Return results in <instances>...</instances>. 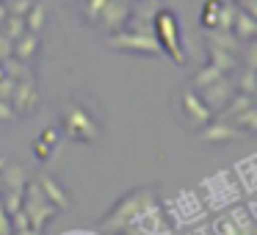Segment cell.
<instances>
[{
	"instance_id": "obj_1",
	"label": "cell",
	"mask_w": 257,
	"mask_h": 235,
	"mask_svg": "<svg viewBox=\"0 0 257 235\" xmlns=\"http://www.w3.org/2000/svg\"><path fill=\"white\" fill-rule=\"evenodd\" d=\"M23 205H25V216H28L31 229H36V232H39V229L45 227L47 218L56 216V205H53V202L45 196V191H42V185H39V183L25 185Z\"/></svg>"
},
{
	"instance_id": "obj_2",
	"label": "cell",
	"mask_w": 257,
	"mask_h": 235,
	"mask_svg": "<svg viewBox=\"0 0 257 235\" xmlns=\"http://www.w3.org/2000/svg\"><path fill=\"white\" fill-rule=\"evenodd\" d=\"M64 125H67V133L72 139H80V141H91L97 136V125L89 119V113L83 108H69L67 116H64Z\"/></svg>"
},
{
	"instance_id": "obj_3",
	"label": "cell",
	"mask_w": 257,
	"mask_h": 235,
	"mask_svg": "<svg viewBox=\"0 0 257 235\" xmlns=\"http://www.w3.org/2000/svg\"><path fill=\"white\" fill-rule=\"evenodd\" d=\"M3 177H6V188H9V196H6V207L9 213L20 210L23 207V194H25V172L20 166H3Z\"/></svg>"
},
{
	"instance_id": "obj_4",
	"label": "cell",
	"mask_w": 257,
	"mask_h": 235,
	"mask_svg": "<svg viewBox=\"0 0 257 235\" xmlns=\"http://www.w3.org/2000/svg\"><path fill=\"white\" fill-rule=\"evenodd\" d=\"M155 28H158V34L163 36V42H166V50L174 56V61L177 64H183L185 58H183V53H180V47H177V25H174V17L169 12H161L155 17Z\"/></svg>"
},
{
	"instance_id": "obj_5",
	"label": "cell",
	"mask_w": 257,
	"mask_h": 235,
	"mask_svg": "<svg viewBox=\"0 0 257 235\" xmlns=\"http://www.w3.org/2000/svg\"><path fill=\"white\" fill-rule=\"evenodd\" d=\"M111 45L127 47V50H141V53H158L155 36H144V34H122L119 39H111Z\"/></svg>"
},
{
	"instance_id": "obj_6",
	"label": "cell",
	"mask_w": 257,
	"mask_h": 235,
	"mask_svg": "<svg viewBox=\"0 0 257 235\" xmlns=\"http://www.w3.org/2000/svg\"><path fill=\"white\" fill-rule=\"evenodd\" d=\"M12 102L17 105V111H20V113H28V111H34V105H36L34 80H31V78H23V80H17V89H14V94H12Z\"/></svg>"
},
{
	"instance_id": "obj_7",
	"label": "cell",
	"mask_w": 257,
	"mask_h": 235,
	"mask_svg": "<svg viewBox=\"0 0 257 235\" xmlns=\"http://www.w3.org/2000/svg\"><path fill=\"white\" fill-rule=\"evenodd\" d=\"M183 102H185V111H188L191 122H194L196 128H199V125H207V122H210V108L202 105V100L194 94V91H185V94H183Z\"/></svg>"
},
{
	"instance_id": "obj_8",
	"label": "cell",
	"mask_w": 257,
	"mask_h": 235,
	"mask_svg": "<svg viewBox=\"0 0 257 235\" xmlns=\"http://www.w3.org/2000/svg\"><path fill=\"white\" fill-rule=\"evenodd\" d=\"M36 47H39V36H36L34 31H25L23 36L14 39V58H20V61L28 64L31 56L36 53Z\"/></svg>"
},
{
	"instance_id": "obj_9",
	"label": "cell",
	"mask_w": 257,
	"mask_h": 235,
	"mask_svg": "<svg viewBox=\"0 0 257 235\" xmlns=\"http://www.w3.org/2000/svg\"><path fill=\"white\" fill-rule=\"evenodd\" d=\"M229 97H232V86H229V80L218 78L216 83H210L205 89V100L210 102V105H227Z\"/></svg>"
},
{
	"instance_id": "obj_10",
	"label": "cell",
	"mask_w": 257,
	"mask_h": 235,
	"mask_svg": "<svg viewBox=\"0 0 257 235\" xmlns=\"http://www.w3.org/2000/svg\"><path fill=\"white\" fill-rule=\"evenodd\" d=\"M39 185H42V191H45V196H47V199H50L56 207H69V196L61 191V185H58L56 180L39 177Z\"/></svg>"
},
{
	"instance_id": "obj_11",
	"label": "cell",
	"mask_w": 257,
	"mask_h": 235,
	"mask_svg": "<svg viewBox=\"0 0 257 235\" xmlns=\"http://www.w3.org/2000/svg\"><path fill=\"white\" fill-rule=\"evenodd\" d=\"M100 20H102V25H105V28L116 31L119 25L127 20V9H124V6H113V3H111V6H102Z\"/></svg>"
},
{
	"instance_id": "obj_12",
	"label": "cell",
	"mask_w": 257,
	"mask_h": 235,
	"mask_svg": "<svg viewBox=\"0 0 257 235\" xmlns=\"http://www.w3.org/2000/svg\"><path fill=\"white\" fill-rule=\"evenodd\" d=\"M232 25H235V34H238L240 39H251V36H257V20L249 17L246 12H238V14H235Z\"/></svg>"
},
{
	"instance_id": "obj_13",
	"label": "cell",
	"mask_w": 257,
	"mask_h": 235,
	"mask_svg": "<svg viewBox=\"0 0 257 235\" xmlns=\"http://www.w3.org/2000/svg\"><path fill=\"white\" fill-rule=\"evenodd\" d=\"M235 130L229 125L218 122V125H207V130L202 133V141H227V139H235Z\"/></svg>"
},
{
	"instance_id": "obj_14",
	"label": "cell",
	"mask_w": 257,
	"mask_h": 235,
	"mask_svg": "<svg viewBox=\"0 0 257 235\" xmlns=\"http://www.w3.org/2000/svg\"><path fill=\"white\" fill-rule=\"evenodd\" d=\"M218 78H224V72L216 67V64H210V67H205L202 72H196L194 83H196V89H207V86H210V83H216Z\"/></svg>"
},
{
	"instance_id": "obj_15",
	"label": "cell",
	"mask_w": 257,
	"mask_h": 235,
	"mask_svg": "<svg viewBox=\"0 0 257 235\" xmlns=\"http://www.w3.org/2000/svg\"><path fill=\"white\" fill-rule=\"evenodd\" d=\"M3 25H6V31H3V34H6L9 39H17V36H23L25 31H28V25H25V17H20V14H9Z\"/></svg>"
},
{
	"instance_id": "obj_16",
	"label": "cell",
	"mask_w": 257,
	"mask_h": 235,
	"mask_svg": "<svg viewBox=\"0 0 257 235\" xmlns=\"http://www.w3.org/2000/svg\"><path fill=\"white\" fill-rule=\"evenodd\" d=\"M210 56H213V64H216L221 72H227V69L235 67V56H232L229 50H221V47L210 45Z\"/></svg>"
},
{
	"instance_id": "obj_17",
	"label": "cell",
	"mask_w": 257,
	"mask_h": 235,
	"mask_svg": "<svg viewBox=\"0 0 257 235\" xmlns=\"http://www.w3.org/2000/svg\"><path fill=\"white\" fill-rule=\"evenodd\" d=\"M25 25H28V31L39 34V28L45 25V12H42V6H36L34 12H28V17H25Z\"/></svg>"
},
{
	"instance_id": "obj_18",
	"label": "cell",
	"mask_w": 257,
	"mask_h": 235,
	"mask_svg": "<svg viewBox=\"0 0 257 235\" xmlns=\"http://www.w3.org/2000/svg\"><path fill=\"white\" fill-rule=\"evenodd\" d=\"M14 89H17V80L14 78H0V100H9L12 102V94H14Z\"/></svg>"
},
{
	"instance_id": "obj_19",
	"label": "cell",
	"mask_w": 257,
	"mask_h": 235,
	"mask_svg": "<svg viewBox=\"0 0 257 235\" xmlns=\"http://www.w3.org/2000/svg\"><path fill=\"white\" fill-rule=\"evenodd\" d=\"M238 122L246 125V128H251V130H257V108L251 105V108H246L243 113H238Z\"/></svg>"
},
{
	"instance_id": "obj_20",
	"label": "cell",
	"mask_w": 257,
	"mask_h": 235,
	"mask_svg": "<svg viewBox=\"0 0 257 235\" xmlns=\"http://www.w3.org/2000/svg\"><path fill=\"white\" fill-rule=\"evenodd\" d=\"M240 89H243V94H251V91L257 89V72L254 69H246L243 80H240Z\"/></svg>"
},
{
	"instance_id": "obj_21",
	"label": "cell",
	"mask_w": 257,
	"mask_h": 235,
	"mask_svg": "<svg viewBox=\"0 0 257 235\" xmlns=\"http://www.w3.org/2000/svg\"><path fill=\"white\" fill-rule=\"evenodd\" d=\"M9 56H14V39H9L6 34H0V61H6Z\"/></svg>"
},
{
	"instance_id": "obj_22",
	"label": "cell",
	"mask_w": 257,
	"mask_h": 235,
	"mask_svg": "<svg viewBox=\"0 0 257 235\" xmlns=\"http://www.w3.org/2000/svg\"><path fill=\"white\" fill-rule=\"evenodd\" d=\"M0 235H12V218L3 213V202H0Z\"/></svg>"
},
{
	"instance_id": "obj_23",
	"label": "cell",
	"mask_w": 257,
	"mask_h": 235,
	"mask_svg": "<svg viewBox=\"0 0 257 235\" xmlns=\"http://www.w3.org/2000/svg\"><path fill=\"white\" fill-rule=\"evenodd\" d=\"M105 3H108V0H91V3H89V17L91 20H100V12H102Z\"/></svg>"
},
{
	"instance_id": "obj_24",
	"label": "cell",
	"mask_w": 257,
	"mask_h": 235,
	"mask_svg": "<svg viewBox=\"0 0 257 235\" xmlns=\"http://www.w3.org/2000/svg\"><path fill=\"white\" fill-rule=\"evenodd\" d=\"M12 116H14V111H12V102H9V100H0V122H9Z\"/></svg>"
},
{
	"instance_id": "obj_25",
	"label": "cell",
	"mask_w": 257,
	"mask_h": 235,
	"mask_svg": "<svg viewBox=\"0 0 257 235\" xmlns=\"http://www.w3.org/2000/svg\"><path fill=\"white\" fill-rule=\"evenodd\" d=\"M246 56H249V69H254V72H257V45H251Z\"/></svg>"
},
{
	"instance_id": "obj_26",
	"label": "cell",
	"mask_w": 257,
	"mask_h": 235,
	"mask_svg": "<svg viewBox=\"0 0 257 235\" xmlns=\"http://www.w3.org/2000/svg\"><path fill=\"white\" fill-rule=\"evenodd\" d=\"M36 155H39L42 161H45V158L50 155V150H47V144H45V141H36Z\"/></svg>"
},
{
	"instance_id": "obj_27",
	"label": "cell",
	"mask_w": 257,
	"mask_h": 235,
	"mask_svg": "<svg viewBox=\"0 0 257 235\" xmlns=\"http://www.w3.org/2000/svg\"><path fill=\"white\" fill-rule=\"evenodd\" d=\"M246 14L257 20V0H246Z\"/></svg>"
},
{
	"instance_id": "obj_28",
	"label": "cell",
	"mask_w": 257,
	"mask_h": 235,
	"mask_svg": "<svg viewBox=\"0 0 257 235\" xmlns=\"http://www.w3.org/2000/svg\"><path fill=\"white\" fill-rule=\"evenodd\" d=\"M56 139H58L56 130H45V139H42V141H50V144H56Z\"/></svg>"
},
{
	"instance_id": "obj_29",
	"label": "cell",
	"mask_w": 257,
	"mask_h": 235,
	"mask_svg": "<svg viewBox=\"0 0 257 235\" xmlns=\"http://www.w3.org/2000/svg\"><path fill=\"white\" fill-rule=\"evenodd\" d=\"M14 235H39V232H36V229H31V227H25V229H17Z\"/></svg>"
},
{
	"instance_id": "obj_30",
	"label": "cell",
	"mask_w": 257,
	"mask_h": 235,
	"mask_svg": "<svg viewBox=\"0 0 257 235\" xmlns=\"http://www.w3.org/2000/svg\"><path fill=\"white\" fill-rule=\"evenodd\" d=\"M6 17H9V9H6V6H0V25L6 23Z\"/></svg>"
},
{
	"instance_id": "obj_31",
	"label": "cell",
	"mask_w": 257,
	"mask_h": 235,
	"mask_svg": "<svg viewBox=\"0 0 257 235\" xmlns=\"http://www.w3.org/2000/svg\"><path fill=\"white\" fill-rule=\"evenodd\" d=\"M251 105H254V108H257V89H254V91H251Z\"/></svg>"
},
{
	"instance_id": "obj_32",
	"label": "cell",
	"mask_w": 257,
	"mask_h": 235,
	"mask_svg": "<svg viewBox=\"0 0 257 235\" xmlns=\"http://www.w3.org/2000/svg\"><path fill=\"white\" fill-rule=\"evenodd\" d=\"M249 235H257V227H251V232Z\"/></svg>"
}]
</instances>
